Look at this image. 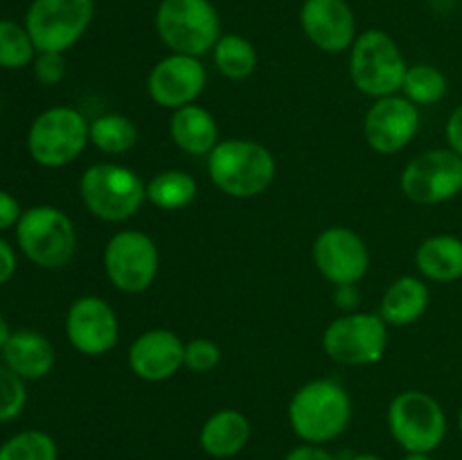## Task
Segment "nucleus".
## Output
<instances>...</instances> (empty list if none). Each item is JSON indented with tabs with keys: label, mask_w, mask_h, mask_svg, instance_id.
Masks as SVG:
<instances>
[{
	"label": "nucleus",
	"mask_w": 462,
	"mask_h": 460,
	"mask_svg": "<svg viewBox=\"0 0 462 460\" xmlns=\"http://www.w3.org/2000/svg\"><path fill=\"white\" fill-rule=\"evenodd\" d=\"M289 427L305 445L337 440L352 419V397L337 379H311L289 400Z\"/></svg>",
	"instance_id": "1"
},
{
	"label": "nucleus",
	"mask_w": 462,
	"mask_h": 460,
	"mask_svg": "<svg viewBox=\"0 0 462 460\" xmlns=\"http://www.w3.org/2000/svg\"><path fill=\"white\" fill-rule=\"evenodd\" d=\"M208 174L217 189L233 198H255L273 185L278 165L269 147L246 138L219 140L208 156Z\"/></svg>",
	"instance_id": "2"
},
{
	"label": "nucleus",
	"mask_w": 462,
	"mask_h": 460,
	"mask_svg": "<svg viewBox=\"0 0 462 460\" xmlns=\"http://www.w3.org/2000/svg\"><path fill=\"white\" fill-rule=\"evenodd\" d=\"M79 197L99 221L125 224L147 203V183L138 171L120 162H95L81 174Z\"/></svg>",
	"instance_id": "3"
},
{
	"label": "nucleus",
	"mask_w": 462,
	"mask_h": 460,
	"mask_svg": "<svg viewBox=\"0 0 462 460\" xmlns=\"http://www.w3.org/2000/svg\"><path fill=\"white\" fill-rule=\"evenodd\" d=\"M347 66L355 88L373 99L402 93L409 70L397 41L383 30L361 32L350 48Z\"/></svg>",
	"instance_id": "4"
},
{
	"label": "nucleus",
	"mask_w": 462,
	"mask_h": 460,
	"mask_svg": "<svg viewBox=\"0 0 462 460\" xmlns=\"http://www.w3.org/2000/svg\"><path fill=\"white\" fill-rule=\"evenodd\" d=\"M90 143V122L72 106H52L34 117L27 131L32 161L48 170H59L84 153Z\"/></svg>",
	"instance_id": "5"
},
{
	"label": "nucleus",
	"mask_w": 462,
	"mask_h": 460,
	"mask_svg": "<svg viewBox=\"0 0 462 460\" xmlns=\"http://www.w3.org/2000/svg\"><path fill=\"white\" fill-rule=\"evenodd\" d=\"M156 32L171 52L201 59L221 39V21L210 0H161Z\"/></svg>",
	"instance_id": "6"
},
{
	"label": "nucleus",
	"mask_w": 462,
	"mask_h": 460,
	"mask_svg": "<svg viewBox=\"0 0 462 460\" xmlns=\"http://www.w3.org/2000/svg\"><path fill=\"white\" fill-rule=\"evenodd\" d=\"M386 422L393 440L406 454H433L449 431L442 404L424 391H402L393 397Z\"/></svg>",
	"instance_id": "7"
},
{
	"label": "nucleus",
	"mask_w": 462,
	"mask_h": 460,
	"mask_svg": "<svg viewBox=\"0 0 462 460\" xmlns=\"http://www.w3.org/2000/svg\"><path fill=\"white\" fill-rule=\"evenodd\" d=\"M16 242L23 255L41 269H61L72 260L77 230L70 216L54 206L23 210L16 224Z\"/></svg>",
	"instance_id": "8"
},
{
	"label": "nucleus",
	"mask_w": 462,
	"mask_h": 460,
	"mask_svg": "<svg viewBox=\"0 0 462 460\" xmlns=\"http://www.w3.org/2000/svg\"><path fill=\"white\" fill-rule=\"evenodd\" d=\"M323 350L334 363L361 368L383 359L388 350V325L373 311H347L325 327Z\"/></svg>",
	"instance_id": "9"
},
{
	"label": "nucleus",
	"mask_w": 462,
	"mask_h": 460,
	"mask_svg": "<svg viewBox=\"0 0 462 460\" xmlns=\"http://www.w3.org/2000/svg\"><path fill=\"white\" fill-rule=\"evenodd\" d=\"M95 18V0H32L25 27L36 52H63L81 41Z\"/></svg>",
	"instance_id": "10"
},
{
	"label": "nucleus",
	"mask_w": 462,
	"mask_h": 460,
	"mask_svg": "<svg viewBox=\"0 0 462 460\" xmlns=\"http://www.w3.org/2000/svg\"><path fill=\"white\" fill-rule=\"evenodd\" d=\"M104 271L117 291L131 296L147 291L161 271L156 242L143 230H117L104 248Z\"/></svg>",
	"instance_id": "11"
},
{
	"label": "nucleus",
	"mask_w": 462,
	"mask_h": 460,
	"mask_svg": "<svg viewBox=\"0 0 462 460\" xmlns=\"http://www.w3.org/2000/svg\"><path fill=\"white\" fill-rule=\"evenodd\" d=\"M402 192L418 206H440L462 194V158L449 147L429 149L404 165Z\"/></svg>",
	"instance_id": "12"
},
{
	"label": "nucleus",
	"mask_w": 462,
	"mask_h": 460,
	"mask_svg": "<svg viewBox=\"0 0 462 460\" xmlns=\"http://www.w3.org/2000/svg\"><path fill=\"white\" fill-rule=\"evenodd\" d=\"M314 264L319 273L334 287L356 284L365 278L370 269V251L359 233L347 225H329L316 237Z\"/></svg>",
	"instance_id": "13"
},
{
	"label": "nucleus",
	"mask_w": 462,
	"mask_h": 460,
	"mask_svg": "<svg viewBox=\"0 0 462 460\" xmlns=\"http://www.w3.org/2000/svg\"><path fill=\"white\" fill-rule=\"evenodd\" d=\"M422 117L420 108L404 95H388L374 99L364 117L365 143L382 156H393L409 147L418 135Z\"/></svg>",
	"instance_id": "14"
},
{
	"label": "nucleus",
	"mask_w": 462,
	"mask_h": 460,
	"mask_svg": "<svg viewBox=\"0 0 462 460\" xmlns=\"http://www.w3.org/2000/svg\"><path fill=\"white\" fill-rule=\"evenodd\" d=\"M208 86V70L199 57L189 54H167L153 63L147 77V93L156 106L176 108L197 104Z\"/></svg>",
	"instance_id": "15"
},
{
	"label": "nucleus",
	"mask_w": 462,
	"mask_h": 460,
	"mask_svg": "<svg viewBox=\"0 0 462 460\" xmlns=\"http://www.w3.org/2000/svg\"><path fill=\"white\" fill-rule=\"evenodd\" d=\"M66 336L84 356H104L120 341V320L102 296H81L66 314Z\"/></svg>",
	"instance_id": "16"
},
{
	"label": "nucleus",
	"mask_w": 462,
	"mask_h": 460,
	"mask_svg": "<svg viewBox=\"0 0 462 460\" xmlns=\"http://www.w3.org/2000/svg\"><path fill=\"white\" fill-rule=\"evenodd\" d=\"M129 368L147 383H161L185 368V341L165 327L147 329L129 345Z\"/></svg>",
	"instance_id": "17"
},
{
	"label": "nucleus",
	"mask_w": 462,
	"mask_h": 460,
	"mask_svg": "<svg viewBox=\"0 0 462 460\" xmlns=\"http://www.w3.org/2000/svg\"><path fill=\"white\" fill-rule=\"evenodd\" d=\"M300 27L307 39L328 54L346 52L356 41V18L346 0H305Z\"/></svg>",
	"instance_id": "18"
},
{
	"label": "nucleus",
	"mask_w": 462,
	"mask_h": 460,
	"mask_svg": "<svg viewBox=\"0 0 462 460\" xmlns=\"http://www.w3.org/2000/svg\"><path fill=\"white\" fill-rule=\"evenodd\" d=\"M3 361L12 373L25 382H39L48 377L54 368V345L45 334L34 332V329H18L12 332L9 341L5 343Z\"/></svg>",
	"instance_id": "19"
},
{
	"label": "nucleus",
	"mask_w": 462,
	"mask_h": 460,
	"mask_svg": "<svg viewBox=\"0 0 462 460\" xmlns=\"http://www.w3.org/2000/svg\"><path fill=\"white\" fill-rule=\"evenodd\" d=\"M253 436L251 419L237 409H221L203 422L199 445L210 458L226 460L242 454Z\"/></svg>",
	"instance_id": "20"
},
{
	"label": "nucleus",
	"mask_w": 462,
	"mask_h": 460,
	"mask_svg": "<svg viewBox=\"0 0 462 460\" xmlns=\"http://www.w3.org/2000/svg\"><path fill=\"white\" fill-rule=\"evenodd\" d=\"M170 138L188 156L208 158L219 144V124L208 108L189 104L171 111Z\"/></svg>",
	"instance_id": "21"
},
{
	"label": "nucleus",
	"mask_w": 462,
	"mask_h": 460,
	"mask_svg": "<svg viewBox=\"0 0 462 460\" xmlns=\"http://www.w3.org/2000/svg\"><path fill=\"white\" fill-rule=\"evenodd\" d=\"M431 305V289L415 275H402L383 291L377 314L388 327H409L427 314Z\"/></svg>",
	"instance_id": "22"
},
{
	"label": "nucleus",
	"mask_w": 462,
	"mask_h": 460,
	"mask_svg": "<svg viewBox=\"0 0 462 460\" xmlns=\"http://www.w3.org/2000/svg\"><path fill=\"white\" fill-rule=\"evenodd\" d=\"M415 266L424 280L449 284L462 278V239L456 235H431L415 251Z\"/></svg>",
	"instance_id": "23"
},
{
	"label": "nucleus",
	"mask_w": 462,
	"mask_h": 460,
	"mask_svg": "<svg viewBox=\"0 0 462 460\" xmlns=\"http://www.w3.org/2000/svg\"><path fill=\"white\" fill-rule=\"evenodd\" d=\"M199 194L197 179L185 170H165L147 183V201L158 210L174 212L192 206Z\"/></svg>",
	"instance_id": "24"
},
{
	"label": "nucleus",
	"mask_w": 462,
	"mask_h": 460,
	"mask_svg": "<svg viewBox=\"0 0 462 460\" xmlns=\"http://www.w3.org/2000/svg\"><path fill=\"white\" fill-rule=\"evenodd\" d=\"M138 124L122 113H104L90 120V144L106 156H122L138 144Z\"/></svg>",
	"instance_id": "25"
},
{
	"label": "nucleus",
	"mask_w": 462,
	"mask_h": 460,
	"mask_svg": "<svg viewBox=\"0 0 462 460\" xmlns=\"http://www.w3.org/2000/svg\"><path fill=\"white\" fill-rule=\"evenodd\" d=\"M212 61L219 75L230 81H244L255 72L257 50L246 36L242 34H221L212 50Z\"/></svg>",
	"instance_id": "26"
},
{
	"label": "nucleus",
	"mask_w": 462,
	"mask_h": 460,
	"mask_svg": "<svg viewBox=\"0 0 462 460\" xmlns=\"http://www.w3.org/2000/svg\"><path fill=\"white\" fill-rule=\"evenodd\" d=\"M449 93V79L440 68L431 66V63H415L409 66L402 84V95L415 106H436Z\"/></svg>",
	"instance_id": "27"
},
{
	"label": "nucleus",
	"mask_w": 462,
	"mask_h": 460,
	"mask_svg": "<svg viewBox=\"0 0 462 460\" xmlns=\"http://www.w3.org/2000/svg\"><path fill=\"white\" fill-rule=\"evenodd\" d=\"M36 59L34 41L25 25L16 21L0 18V68L21 70Z\"/></svg>",
	"instance_id": "28"
},
{
	"label": "nucleus",
	"mask_w": 462,
	"mask_h": 460,
	"mask_svg": "<svg viewBox=\"0 0 462 460\" xmlns=\"http://www.w3.org/2000/svg\"><path fill=\"white\" fill-rule=\"evenodd\" d=\"M0 460H59V449L50 433L30 428L3 442Z\"/></svg>",
	"instance_id": "29"
},
{
	"label": "nucleus",
	"mask_w": 462,
	"mask_h": 460,
	"mask_svg": "<svg viewBox=\"0 0 462 460\" xmlns=\"http://www.w3.org/2000/svg\"><path fill=\"white\" fill-rule=\"evenodd\" d=\"M27 404V388L25 379L18 377L16 373L0 365V422H12L23 413Z\"/></svg>",
	"instance_id": "30"
},
{
	"label": "nucleus",
	"mask_w": 462,
	"mask_h": 460,
	"mask_svg": "<svg viewBox=\"0 0 462 460\" xmlns=\"http://www.w3.org/2000/svg\"><path fill=\"white\" fill-rule=\"evenodd\" d=\"M221 361V350L215 341L210 338H192V341L185 343V368L189 373L197 374H208L219 365Z\"/></svg>",
	"instance_id": "31"
},
{
	"label": "nucleus",
	"mask_w": 462,
	"mask_h": 460,
	"mask_svg": "<svg viewBox=\"0 0 462 460\" xmlns=\"http://www.w3.org/2000/svg\"><path fill=\"white\" fill-rule=\"evenodd\" d=\"M68 61L63 52H36L34 77L41 86H57L66 79Z\"/></svg>",
	"instance_id": "32"
},
{
	"label": "nucleus",
	"mask_w": 462,
	"mask_h": 460,
	"mask_svg": "<svg viewBox=\"0 0 462 460\" xmlns=\"http://www.w3.org/2000/svg\"><path fill=\"white\" fill-rule=\"evenodd\" d=\"M23 216L21 203L16 201V197H12L9 192L0 189V230L16 228V224Z\"/></svg>",
	"instance_id": "33"
},
{
	"label": "nucleus",
	"mask_w": 462,
	"mask_h": 460,
	"mask_svg": "<svg viewBox=\"0 0 462 460\" xmlns=\"http://www.w3.org/2000/svg\"><path fill=\"white\" fill-rule=\"evenodd\" d=\"M445 138H447V147L462 158V104H458V106L451 111L449 120H447V126H445Z\"/></svg>",
	"instance_id": "34"
},
{
	"label": "nucleus",
	"mask_w": 462,
	"mask_h": 460,
	"mask_svg": "<svg viewBox=\"0 0 462 460\" xmlns=\"http://www.w3.org/2000/svg\"><path fill=\"white\" fill-rule=\"evenodd\" d=\"M16 266H18L16 253H14V248L9 246L3 237H0V287H3V284H7L9 280L14 278V273H16Z\"/></svg>",
	"instance_id": "35"
},
{
	"label": "nucleus",
	"mask_w": 462,
	"mask_h": 460,
	"mask_svg": "<svg viewBox=\"0 0 462 460\" xmlns=\"http://www.w3.org/2000/svg\"><path fill=\"white\" fill-rule=\"evenodd\" d=\"M284 460H337V455L329 454L325 446L305 445V442H302L300 446L289 451V454L284 455Z\"/></svg>",
	"instance_id": "36"
},
{
	"label": "nucleus",
	"mask_w": 462,
	"mask_h": 460,
	"mask_svg": "<svg viewBox=\"0 0 462 460\" xmlns=\"http://www.w3.org/2000/svg\"><path fill=\"white\" fill-rule=\"evenodd\" d=\"M334 300L341 309L356 311L355 307L361 300V293L356 291V284H341V287H334Z\"/></svg>",
	"instance_id": "37"
},
{
	"label": "nucleus",
	"mask_w": 462,
	"mask_h": 460,
	"mask_svg": "<svg viewBox=\"0 0 462 460\" xmlns=\"http://www.w3.org/2000/svg\"><path fill=\"white\" fill-rule=\"evenodd\" d=\"M9 336H12V329H9L7 320H5L3 316H0V350H3L5 343L9 341Z\"/></svg>",
	"instance_id": "38"
},
{
	"label": "nucleus",
	"mask_w": 462,
	"mask_h": 460,
	"mask_svg": "<svg viewBox=\"0 0 462 460\" xmlns=\"http://www.w3.org/2000/svg\"><path fill=\"white\" fill-rule=\"evenodd\" d=\"M350 460H383V458L377 454H356V455H352Z\"/></svg>",
	"instance_id": "39"
},
{
	"label": "nucleus",
	"mask_w": 462,
	"mask_h": 460,
	"mask_svg": "<svg viewBox=\"0 0 462 460\" xmlns=\"http://www.w3.org/2000/svg\"><path fill=\"white\" fill-rule=\"evenodd\" d=\"M402 460H431V455L429 454H406Z\"/></svg>",
	"instance_id": "40"
},
{
	"label": "nucleus",
	"mask_w": 462,
	"mask_h": 460,
	"mask_svg": "<svg viewBox=\"0 0 462 460\" xmlns=\"http://www.w3.org/2000/svg\"><path fill=\"white\" fill-rule=\"evenodd\" d=\"M458 431H460V436H462V409L458 410Z\"/></svg>",
	"instance_id": "41"
},
{
	"label": "nucleus",
	"mask_w": 462,
	"mask_h": 460,
	"mask_svg": "<svg viewBox=\"0 0 462 460\" xmlns=\"http://www.w3.org/2000/svg\"><path fill=\"white\" fill-rule=\"evenodd\" d=\"M0 108H3V97H0Z\"/></svg>",
	"instance_id": "42"
}]
</instances>
